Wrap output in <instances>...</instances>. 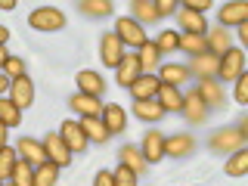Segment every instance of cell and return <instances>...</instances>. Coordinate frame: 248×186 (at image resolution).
<instances>
[{"mask_svg":"<svg viewBox=\"0 0 248 186\" xmlns=\"http://www.w3.org/2000/svg\"><path fill=\"white\" fill-rule=\"evenodd\" d=\"M28 25L34 31H59L65 28V13L56 10V6H41L28 16Z\"/></svg>","mask_w":248,"mask_h":186,"instance_id":"1","label":"cell"},{"mask_svg":"<svg viewBox=\"0 0 248 186\" xmlns=\"http://www.w3.org/2000/svg\"><path fill=\"white\" fill-rule=\"evenodd\" d=\"M239 75H245V53L239 50V46H232V50H227L220 56V62H217V78H220V81H236Z\"/></svg>","mask_w":248,"mask_h":186,"instance_id":"2","label":"cell"},{"mask_svg":"<svg viewBox=\"0 0 248 186\" xmlns=\"http://www.w3.org/2000/svg\"><path fill=\"white\" fill-rule=\"evenodd\" d=\"M211 149L217 155H232L236 149H245V137L239 134L236 127H223L211 137Z\"/></svg>","mask_w":248,"mask_h":186,"instance_id":"3","label":"cell"},{"mask_svg":"<svg viewBox=\"0 0 248 186\" xmlns=\"http://www.w3.org/2000/svg\"><path fill=\"white\" fill-rule=\"evenodd\" d=\"M99 59H103V65H108V68H118V62L124 59V44L115 37V31H106V34L99 37Z\"/></svg>","mask_w":248,"mask_h":186,"instance_id":"4","label":"cell"},{"mask_svg":"<svg viewBox=\"0 0 248 186\" xmlns=\"http://www.w3.org/2000/svg\"><path fill=\"white\" fill-rule=\"evenodd\" d=\"M115 37H118L121 44H127V46H143L146 44V28L140 25V22L134 19H118V25H115Z\"/></svg>","mask_w":248,"mask_h":186,"instance_id":"5","label":"cell"},{"mask_svg":"<svg viewBox=\"0 0 248 186\" xmlns=\"http://www.w3.org/2000/svg\"><path fill=\"white\" fill-rule=\"evenodd\" d=\"M180 112H183V118L189 121V124H205L208 115H211V108L205 106V99H202L196 90H189L183 96V108H180Z\"/></svg>","mask_w":248,"mask_h":186,"instance_id":"6","label":"cell"},{"mask_svg":"<svg viewBox=\"0 0 248 186\" xmlns=\"http://www.w3.org/2000/svg\"><path fill=\"white\" fill-rule=\"evenodd\" d=\"M59 137H62V143L68 146V152H72V155H78V152H84V149H87V137H84L81 124H78L75 118L62 121V127H59Z\"/></svg>","mask_w":248,"mask_h":186,"instance_id":"7","label":"cell"},{"mask_svg":"<svg viewBox=\"0 0 248 186\" xmlns=\"http://www.w3.org/2000/svg\"><path fill=\"white\" fill-rule=\"evenodd\" d=\"M44 152H46V161H53L56 168L72 165V152H68V146L62 143L59 134H46L44 137Z\"/></svg>","mask_w":248,"mask_h":186,"instance_id":"8","label":"cell"},{"mask_svg":"<svg viewBox=\"0 0 248 186\" xmlns=\"http://www.w3.org/2000/svg\"><path fill=\"white\" fill-rule=\"evenodd\" d=\"M10 99H13V106L19 108V112L34 103V84L28 81V75L25 78H16V81L10 84Z\"/></svg>","mask_w":248,"mask_h":186,"instance_id":"9","label":"cell"},{"mask_svg":"<svg viewBox=\"0 0 248 186\" xmlns=\"http://www.w3.org/2000/svg\"><path fill=\"white\" fill-rule=\"evenodd\" d=\"M158 78L161 84H168V87H180V84L189 81V65H180V62H161L158 68Z\"/></svg>","mask_w":248,"mask_h":186,"instance_id":"10","label":"cell"},{"mask_svg":"<svg viewBox=\"0 0 248 186\" xmlns=\"http://www.w3.org/2000/svg\"><path fill=\"white\" fill-rule=\"evenodd\" d=\"M140 152H143L146 165H155V161L165 158V134H158V130H149V134L143 137V146H140Z\"/></svg>","mask_w":248,"mask_h":186,"instance_id":"11","label":"cell"},{"mask_svg":"<svg viewBox=\"0 0 248 186\" xmlns=\"http://www.w3.org/2000/svg\"><path fill=\"white\" fill-rule=\"evenodd\" d=\"M196 93L205 99L208 108H220V106H223V87L217 84V78H199Z\"/></svg>","mask_w":248,"mask_h":186,"instance_id":"12","label":"cell"},{"mask_svg":"<svg viewBox=\"0 0 248 186\" xmlns=\"http://www.w3.org/2000/svg\"><path fill=\"white\" fill-rule=\"evenodd\" d=\"M22 155V161H28L31 168H41L44 161H46V152H44V143H37V140H31V137H22L19 140V149H16Z\"/></svg>","mask_w":248,"mask_h":186,"instance_id":"13","label":"cell"},{"mask_svg":"<svg viewBox=\"0 0 248 186\" xmlns=\"http://www.w3.org/2000/svg\"><path fill=\"white\" fill-rule=\"evenodd\" d=\"M192 149H196V140L189 134L165 137V155H170V158H186V155H192Z\"/></svg>","mask_w":248,"mask_h":186,"instance_id":"14","label":"cell"},{"mask_svg":"<svg viewBox=\"0 0 248 186\" xmlns=\"http://www.w3.org/2000/svg\"><path fill=\"white\" fill-rule=\"evenodd\" d=\"M177 22H180V28H183L180 34H199V37L208 34V22H205V16H199V13H189V10H183V6H180Z\"/></svg>","mask_w":248,"mask_h":186,"instance_id":"15","label":"cell"},{"mask_svg":"<svg viewBox=\"0 0 248 186\" xmlns=\"http://www.w3.org/2000/svg\"><path fill=\"white\" fill-rule=\"evenodd\" d=\"M248 22V3H239V0H232V3H223L220 10V28H230V25H245Z\"/></svg>","mask_w":248,"mask_h":186,"instance_id":"16","label":"cell"},{"mask_svg":"<svg viewBox=\"0 0 248 186\" xmlns=\"http://www.w3.org/2000/svg\"><path fill=\"white\" fill-rule=\"evenodd\" d=\"M78 93H87V96H96V99H103V93H106V81L99 78L96 72H90V68H84V72H78Z\"/></svg>","mask_w":248,"mask_h":186,"instance_id":"17","label":"cell"},{"mask_svg":"<svg viewBox=\"0 0 248 186\" xmlns=\"http://www.w3.org/2000/svg\"><path fill=\"white\" fill-rule=\"evenodd\" d=\"M103 124H106V130L108 134H121L124 127H127V115H124V108L118 106V103H108V106H103Z\"/></svg>","mask_w":248,"mask_h":186,"instance_id":"18","label":"cell"},{"mask_svg":"<svg viewBox=\"0 0 248 186\" xmlns=\"http://www.w3.org/2000/svg\"><path fill=\"white\" fill-rule=\"evenodd\" d=\"M140 75H143V68H140V59L124 53V59L118 62V68H115V78H118V84H121V87H130V84H134Z\"/></svg>","mask_w":248,"mask_h":186,"instance_id":"19","label":"cell"},{"mask_svg":"<svg viewBox=\"0 0 248 186\" xmlns=\"http://www.w3.org/2000/svg\"><path fill=\"white\" fill-rule=\"evenodd\" d=\"M158 87H161V81L155 75H140L127 90L134 93V99H155L158 96Z\"/></svg>","mask_w":248,"mask_h":186,"instance_id":"20","label":"cell"},{"mask_svg":"<svg viewBox=\"0 0 248 186\" xmlns=\"http://www.w3.org/2000/svg\"><path fill=\"white\" fill-rule=\"evenodd\" d=\"M72 108L78 115H84V118H99V115H103V103H99L96 96H87V93H75Z\"/></svg>","mask_w":248,"mask_h":186,"instance_id":"21","label":"cell"},{"mask_svg":"<svg viewBox=\"0 0 248 186\" xmlns=\"http://www.w3.org/2000/svg\"><path fill=\"white\" fill-rule=\"evenodd\" d=\"M205 44H208V53H211V56H217V59H220L227 50H232L227 28H220V25H217L214 31H208V34H205Z\"/></svg>","mask_w":248,"mask_h":186,"instance_id":"22","label":"cell"},{"mask_svg":"<svg viewBox=\"0 0 248 186\" xmlns=\"http://www.w3.org/2000/svg\"><path fill=\"white\" fill-rule=\"evenodd\" d=\"M155 99H158V106L165 108V115L168 112H180V108H183V93H180V87H168V84H161Z\"/></svg>","mask_w":248,"mask_h":186,"instance_id":"23","label":"cell"},{"mask_svg":"<svg viewBox=\"0 0 248 186\" xmlns=\"http://www.w3.org/2000/svg\"><path fill=\"white\" fill-rule=\"evenodd\" d=\"M134 115L140 121H161L165 108L158 106V99H134Z\"/></svg>","mask_w":248,"mask_h":186,"instance_id":"24","label":"cell"},{"mask_svg":"<svg viewBox=\"0 0 248 186\" xmlns=\"http://www.w3.org/2000/svg\"><path fill=\"white\" fill-rule=\"evenodd\" d=\"M121 165H124V168H130L137 177L149 170V165H146V158H143V152H140L137 146H121Z\"/></svg>","mask_w":248,"mask_h":186,"instance_id":"25","label":"cell"},{"mask_svg":"<svg viewBox=\"0 0 248 186\" xmlns=\"http://www.w3.org/2000/svg\"><path fill=\"white\" fill-rule=\"evenodd\" d=\"M81 124V130H84V137H87V143H106L108 137V130H106V124L103 118H84V121H78Z\"/></svg>","mask_w":248,"mask_h":186,"instance_id":"26","label":"cell"},{"mask_svg":"<svg viewBox=\"0 0 248 186\" xmlns=\"http://www.w3.org/2000/svg\"><path fill=\"white\" fill-rule=\"evenodd\" d=\"M217 56L211 53H202V56H192V68L189 75H199V78H217Z\"/></svg>","mask_w":248,"mask_h":186,"instance_id":"27","label":"cell"},{"mask_svg":"<svg viewBox=\"0 0 248 186\" xmlns=\"http://www.w3.org/2000/svg\"><path fill=\"white\" fill-rule=\"evenodd\" d=\"M137 59H140V68H143L146 75H152V68L158 65V59H161V53H158V46H155V41H146L143 46H140Z\"/></svg>","mask_w":248,"mask_h":186,"instance_id":"28","label":"cell"},{"mask_svg":"<svg viewBox=\"0 0 248 186\" xmlns=\"http://www.w3.org/2000/svg\"><path fill=\"white\" fill-rule=\"evenodd\" d=\"M223 174L227 177H245L248 174V149H236L230 155V161L223 165Z\"/></svg>","mask_w":248,"mask_h":186,"instance_id":"29","label":"cell"},{"mask_svg":"<svg viewBox=\"0 0 248 186\" xmlns=\"http://www.w3.org/2000/svg\"><path fill=\"white\" fill-rule=\"evenodd\" d=\"M0 124H3L6 130H10V127H19V124H22V112L13 106L10 96H0Z\"/></svg>","mask_w":248,"mask_h":186,"instance_id":"30","label":"cell"},{"mask_svg":"<svg viewBox=\"0 0 248 186\" xmlns=\"http://www.w3.org/2000/svg\"><path fill=\"white\" fill-rule=\"evenodd\" d=\"M130 10L137 13L134 22H140V25H143V22H158V19H161L155 0H134V3H130Z\"/></svg>","mask_w":248,"mask_h":186,"instance_id":"31","label":"cell"},{"mask_svg":"<svg viewBox=\"0 0 248 186\" xmlns=\"http://www.w3.org/2000/svg\"><path fill=\"white\" fill-rule=\"evenodd\" d=\"M78 10H81L84 16H99V19H106V16L115 13V6L108 3V0H81Z\"/></svg>","mask_w":248,"mask_h":186,"instance_id":"32","label":"cell"},{"mask_svg":"<svg viewBox=\"0 0 248 186\" xmlns=\"http://www.w3.org/2000/svg\"><path fill=\"white\" fill-rule=\"evenodd\" d=\"M177 50H186L189 56H202V53H208V44H205V37H199V34H180Z\"/></svg>","mask_w":248,"mask_h":186,"instance_id":"33","label":"cell"},{"mask_svg":"<svg viewBox=\"0 0 248 186\" xmlns=\"http://www.w3.org/2000/svg\"><path fill=\"white\" fill-rule=\"evenodd\" d=\"M56 177H59V168L53 161H44L41 168H34V186H56Z\"/></svg>","mask_w":248,"mask_h":186,"instance_id":"34","label":"cell"},{"mask_svg":"<svg viewBox=\"0 0 248 186\" xmlns=\"http://www.w3.org/2000/svg\"><path fill=\"white\" fill-rule=\"evenodd\" d=\"M10 180H13V186H34V168L28 161H16Z\"/></svg>","mask_w":248,"mask_h":186,"instance_id":"35","label":"cell"},{"mask_svg":"<svg viewBox=\"0 0 248 186\" xmlns=\"http://www.w3.org/2000/svg\"><path fill=\"white\" fill-rule=\"evenodd\" d=\"M16 161H19V152L10 149V146H3V149H0V180H10L13 177Z\"/></svg>","mask_w":248,"mask_h":186,"instance_id":"36","label":"cell"},{"mask_svg":"<svg viewBox=\"0 0 248 186\" xmlns=\"http://www.w3.org/2000/svg\"><path fill=\"white\" fill-rule=\"evenodd\" d=\"M177 44H180V34H177V31H161L158 41H155L158 53H170V50H177Z\"/></svg>","mask_w":248,"mask_h":186,"instance_id":"37","label":"cell"},{"mask_svg":"<svg viewBox=\"0 0 248 186\" xmlns=\"http://www.w3.org/2000/svg\"><path fill=\"white\" fill-rule=\"evenodd\" d=\"M3 75L10 78V81H16V78H25V59L10 56V59H6V65H3Z\"/></svg>","mask_w":248,"mask_h":186,"instance_id":"38","label":"cell"},{"mask_svg":"<svg viewBox=\"0 0 248 186\" xmlns=\"http://www.w3.org/2000/svg\"><path fill=\"white\" fill-rule=\"evenodd\" d=\"M112 180H115V186H137V174L130 168L118 165V168L112 170Z\"/></svg>","mask_w":248,"mask_h":186,"instance_id":"39","label":"cell"},{"mask_svg":"<svg viewBox=\"0 0 248 186\" xmlns=\"http://www.w3.org/2000/svg\"><path fill=\"white\" fill-rule=\"evenodd\" d=\"M232 96H236L239 106L248 103V75H239V78H236V93H232Z\"/></svg>","mask_w":248,"mask_h":186,"instance_id":"40","label":"cell"},{"mask_svg":"<svg viewBox=\"0 0 248 186\" xmlns=\"http://www.w3.org/2000/svg\"><path fill=\"white\" fill-rule=\"evenodd\" d=\"M183 10H189V13H205V10H211V0H186L183 3Z\"/></svg>","mask_w":248,"mask_h":186,"instance_id":"41","label":"cell"},{"mask_svg":"<svg viewBox=\"0 0 248 186\" xmlns=\"http://www.w3.org/2000/svg\"><path fill=\"white\" fill-rule=\"evenodd\" d=\"M155 6H158V16H170V13L177 10L174 0H155Z\"/></svg>","mask_w":248,"mask_h":186,"instance_id":"42","label":"cell"},{"mask_svg":"<svg viewBox=\"0 0 248 186\" xmlns=\"http://www.w3.org/2000/svg\"><path fill=\"white\" fill-rule=\"evenodd\" d=\"M93 186H115V180H112V174H108V170H99L96 180H93Z\"/></svg>","mask_w":248,"mask_h":186,"instance_id":"43","label":"cell"},{"mask_svg":"<svg viewBox=\"0 0 248 186\" xmlns=\"http://www.w3.org/2000/svg\"><path fill=\"white\" fill-rule=\"evenodd\" d=\"M10 84H13V81H10L3 72H0V96H6V93H10Z\"/></svg>","mask_w":248,"mask_h":186,"instance_id":"44","label":"cell"},{"mask_svg":"<svg viewBox=\"0 0 248 186\" xmlns=\"http://www.w3.org/2000/svg\"><path fill=\"white\" fill-rule=\"evenodd\" d=\"M6 59H10V53H6V46H0V72H3V65H6Z\"/></svg>","mask_w":248,"mask_h":186,"instance_id":"45","label":"cell"},{"mask_svg":"<svg viewBox=\"0 0 248 186\" xmlns=\"http://www.w3.org/2000/svg\"><path fill=\"white\" fill-rule=\"evenodd\" d=\"M0 10H6V13L16 10V0H0Z\"/></svg>","mask_w":248,"mask_h":186,"instance_id":"46","label":"cell"},{"mask_svg":"<svg viewBox=\"0 0 248 186\" xmlns=\"http://www.w3.org/2000/svg\"><path fill=\"white\" fill-rule=\"evenodd\" d=\"M6 41H10V31H6V28H3V25H0V46H3V44H6Z\"/></svg>","mask_w":248,"mask_h":186,"instance_id":"47","label":"cell"},{"mask_svg":"<svg viewBox=\"0 0 248 186\" xmlns=\"http://www.w3.org/2000/svg\"><path fill=\"white\" fill-rule=\"evenodd\" d=\"M239 37H242V41H248V22H245V25H239Z\"/></svg>","mask_w":248,"mask_h":186,"instance_id":"48","label":"cell"},{"mask_svg":"<svg viewBox=\"0 0 248 186\" xmlns=\"http://www.w3.org/2000/svg\"><path fill=\"white\" fill-rule=\"evenodd\" d=\"M3 146H6V127L0 124V149H3Z\"/></svg>","mask_w":248,"mask_h":186,"instance_id":"49","label":"cell"},{"mask_svg":"<svg viewBox=\"0 0 248 186\" xmlns=\"http://www.w3.org/2000/svg\"><path fill=\"white\" fill-rule=\"evenodd\" d=\"M0 186H3V180H0Z\"/></svg>","mask_w":248,"mask_h":186,"instance_id":"50","label":"cell"},{"mask_svg":"<svg viewBox=\"0 0 248 186\" xmlns=\"http://www.w3.org/2000/svg\"><path fill=\"white\" fill-rule=\"evenodd\" d=\"M10 186H13V183H10Z\"/></svg>","mask_w":248,"mask_h":186,"instance_id":"51","label":"cell"}]
</instances>
